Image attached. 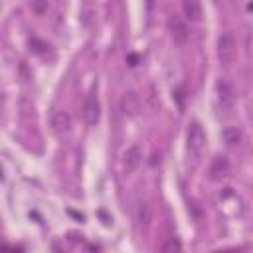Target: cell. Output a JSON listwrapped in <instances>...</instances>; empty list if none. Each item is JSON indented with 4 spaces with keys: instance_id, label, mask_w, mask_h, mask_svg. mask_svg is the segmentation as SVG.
Instances as JSON below:
<instances>
[{
    "instance_id": "1",
    "label": "cell",
    "mask_w": 253,
    "mask_h": 253,
    "mask_svg": "<svg viewBox=\"0 0 253 253\" xmlns=\"http://www.w3.org/2000/svg\"><path fill=\"white\" fill-rule=\"evenodd\" d=\"M186 142H188L186 146H188L190 158H192L194 162H198L200 156H202V152H204V148H206V132H204V128H202L200 123H192V125L188 126Z\"/></svg>"
},
{
    "instance_id": "2",
    "label": "cell",
    "mask_w": 253,
    "mask_h": 253,
    "mask_svg": "<svg viewBox=\"0 0 253 253\" xmlns=\"http://www.w3.org/2000/svg\"><path fill=\"white\" fill-rule=\"evenodd\" d=\"M217 57L223 65H231L237 57V42L227 32L217 38Z\"/></svg>"
},
{
    "instance_id": "3",
    "label": "cell",
    "mask_w": 253,
    "mask_h": 253,
    "mask_svg": "<svg viewBox=\"0 0 253 253\" xmlns=\"http://www.w3.org/2000/svg\"><path fill=\"white\" fill-rule=\"evenodd\" d=\"M215 95H217V105H219V111L223 113H231L233 109V103H235V93H233V87L227 79H219L215 83Z\"/></svg>"
},
{
    "instance_id": "4",
    "label": "cell",
    "mask_w": 253,
    "mask_h": 253,
    "mask_svg": "<svg viewBox=\"0 0 253 253\" xmlns=\"http://www.w3.org/2000/svg\"><path fill=\"white\" fill-rule=\"evenodd\" d=\"M83 119L89 126H95L101 119V105H99V99L95 93H91L83 103Z\"/></svg>"
},
{
    "instance_id": "5",
    "label": "cell",
    "mask_w": 253,
    "mask_h": 253,
    "mask_svg": "<svg viewBox=\"0 0 253 253\" xmlns=\"http://www.w3.org/2000/svg\"><path fill=\"white\" fill-rule=\"evenodd\" d=\"M168 28H170V34H172V38H174L176 43L184 45V43L188 42V36H190L188 26H186V22H184L178 14H172V16L168 18Z\"/></svg>"
},
{
    "instance_id": "6",
    "label": "cell",
    "mask_w": 253,
    "mask_h": 253,
    "mask_svg": "<svg viewBox=\"0 0 253 253\" xmlns=\"http://www.w3.org/2000/svg\"><path fill=\"white\" fill-rule=\"evenodd\" d=\"M140 97L134 93V91H126L123 97H121V111L126 115V117H136L140 113Z\"/></svg>"
},
{
    "instance_id": "7",
    "label": "cell",
    "mask_w": 253,
    "mask_h": 253,
    "mask_svg": "<svg viewBox=\"0 0 253 253\" xmlns=\"http://www.w3.org/2000/svg\"><path fill=\"white\" fill-rule=\"evenodd\" d=\"M51 128H53V132L57 136H65L71 130V117H69V113H65V111L53 113V117H51Z\"/></svg>"
},
{
    "instance_id": "8",
    "label": "cell",
    "mask_w": 253,
    "mask_h": 253,
    "mask_svg": "<svg viewBox=\"0 0 253 253\" xmlns=\"http://www.w3.org/2000/svg\"><path fill=\"white\" fill-rule=\"evenodd\" d=\"M227 176H229V162H227V158H225V156L213 158V162H211V166H210V180L221 182V180L227 178Z\"/></svg>"
},
{
    "instance_id": "9",
    "label": "cell",
    "mask_w": 253,
    "mask_h": 253,
    "mask_svg": "<svg viewBox=\"0 0 253 253\" xmlns=\"http://www.w3.org/2000/svg\"><path fill=\"white\" fill-rule=\"evenodd\" d=\"M140 162H142V152H140V148H138V146H130V148L125 152V158H123V164H125L126 174L134 172V170L140 166Z\"/></svg>"
},
{
    "instance_id": "10",
    "label": "cell",
    "mask_w": 253,
    "mask_h": 253,
    "mask_svg": "<svg viewBox=\"0 0 253 253\" xmlns=\"http://www.w3.org/2000/svg\"><path fill=\"white\" fill-rule=\"evenodd\" d=\"M150 221H152V208L146 202H140L136 206V223L140 227H148Z\"/></svg>"
},
{
    "instance_id": "11",
    "label": "cell",
    "mask_w": 253,
    "mask_h": 253,
    "mask_svg": "<svg viewBox=\"0 0 253 253\" xmlns=\"http://www.w3.org/2000/svg\"><path fill=\"white\" fill-rule=\"evenodd\" d=\"M182 10H184L186 18H190V20H194V22H198V20L202 18V6H200L198 2H194V0H186V2L182 4Z\"/></svg>"
},
{
    "instance_id": "12",
    "label": "cell",
    "mask_w": 253,
    "mask_h": 253,
    "mask_svg": "<svg viewBox=\"0 0 253 253\" xmlns=\"http://www.w3.org/2000/svg\"><path fill=\"white\" fill-rule=\"evenodd\" d=\"M241 138H243V134H241V130L237 128V126H229V128H225L223 130V140H225V144L227 146H239L241 144Z\"/></svg>"
},
{
    "instance_id": "13",
    "label": "cell",
    "mask_w": 253,
    "mask_h": 253,
    "mask_svg": "<svg viewBox=\"0 0 253 253\" xmlns=\"http://www.w3.org/2000/svg\"><path fill=\"white\" fill-rule=\"evenodd\" d=\"M160 251L162 253H182V243H180V239L178 237H168V239H164V243L160 245Z\"/></svg>"
},
{
    "instance_id": "14",
    "label": "cell",
    "mask_w": 253,
    "mask_h": 253,
    "mask_svg": "<svg viewBox=\"0 0 253 253\" xmlns=\"http://www.w3.org/2000/svg\"><path fill=\"white\" fill-rule=\"evenodd\" d=\"M32 10H36V12H45L47 10V4L45 2H32Z\"/></svg>"
},
{
    "instance_id": "15",
    "label": "cell",
    "mask_w": 253,
    "mask_h": 253,
    "mask_svg": "<svg viewBox=\"0 0 253 253\" xmlns=\"http://www.w3.org/2000/svg\"><path fill=\"white\" fill-rule=\"evenodd\" d=\"M128 61H130V65H136V55H128Z\"/></svg>"
},
{
    "instance_id": "16",
    "label": "cell",
    "mask_w": 253,
    "mask_h": 253,
    "mask_svg": "<svg viewBox=\"0 0 253 253\" xmlns=\"http://www.w3.org/2000/svg\"><path fill=\"white\" fill-rule=\"evenodd\" d=\"M2 178H4V174H2V168H0V180H2Z\"/></svg>"
},
{
    "instance_id": "17",
    "label": "cell",
    "mask_w": 253,
    "mask_h": 253,
    "mask_svg": "<svg viewBox=\"0 0 253 253\" xmlns=\"http://www.w3.org/2000/svg\"><path fill=\"white\" fill-rule=\"evenodd\" d=\"M215 253H229V251H215Z\"/></svg>"
}]
</instances>
